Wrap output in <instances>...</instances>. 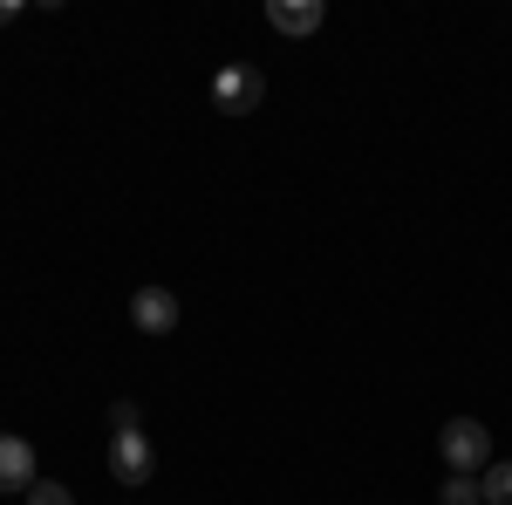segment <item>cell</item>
I'll return each mask as SVG.
<instances>
[{
  "mask_svg": "<svg viewBox=\"0 0 512 505\" xmlns=\"http://www.w3.org/2000/svg\"><path fill=\"white\" fill-rule=\"evenodd\" d=\"M35 485V444L0 430V492H28Z\"/></svg>",
  "mask_w": 512,
  "mask_h": 505,
  "instance_id": "5",
  "label": "cell"
},
{
  "mask_svg": "<svg viewBox=\"0 0 512 505\" xmlns=\"http://www.w3.org/2000/svg\"><path fill=\"white\" fill-rule=\"evenodd\" d=\"M14 14H21V7H14V0H0V28H7V21H14Z\"/></svg>",
  "mask_w": 512,
  "mask_h": 505,
  "instance_id": "11",
  "label": "cell"
},
{
  "mask_svg": "<svg viewBox=\"0 0 512 505\" xmlns=\"http://www.w3.org/2000/svg\"><path fill=\"white\" fill-rule=\"evenodd\" d=\"M28 505H76V499H69L62 485H48V478H35V485H28Z\"/></svg>",
  "mask_w": 512,
  "mask_h": 505,
  "instance_id": "9",
  "label": "cell"
},
{
  "mask_svg": "<svg viewBox=\"0 0 512 505\" xmlns=\"http://www.w3.org/2000/svg\"><path fill=\"white\" fill-rule=\"evenodd\" d=\"M110 478L117 485H144L151 478V437L144 430H117L110 437Z\"/></svg>",
  "mask_w": 512,
  "mask_h": 505,
  "instance_id": "3",
  "label": "cell"
},
{
  "mask_svg": "<svg viewBox=\"0 0 512 505\" xmlns=\"http://www.w3.org/2000/svg\"><path fill=\"white\" fill-rule=\"evenodd\" d=\"M130 321H137L144 335H171V328H178V294H171V287H137V294H130Z\"/></svg>",
  "mask_w": 512,
  "mask_h": 505,
  "instance_id": "4",
  "label": "cell"
},
{
  "mask_svg": "<svg viewBox=\"0 0 512 505\" xmlns=\"http://www.w3.org/2000/svg\"><path fill=\"white\" fill-rule=\"evenodd\" d=\"M267 21H274L280 35H315L321 21H328V7H321V0H274Z\"/></svg>",
  "mask_w": 512,
  "mask_h": 505,
  "instance_id": "6",
  "label": "cell"
},
{
  "mask_svg": "<svg viewBox=\"0 0 512 505\" xmlns=\"http://www.w3.org/2000/svg\"><path fill=\"white\" fill-rule=\"evenodd\" d=\"M478 492H485V505H512V465H485Z\"/></svg>",
  "mask_w": 512,
  "mask_h": 505,
  "instance_id": "8",
  "label": "cell"
},
{
  "mask_svg": "<svg viewBox=\"0 0 512 505\" xmlns=\"http://www.w3.org/2000/svg\"><path fill=\"white\" fill-rule=\"evenodd\" d=\"M110 424H117V430H137V403H110Z\"/></svg>",
  "mask_w": 512,
  "mask_h": 505,
  "instance_id": "10",
  "label": "cell"
},
{
  "mask_svg": "<svg viewBox=\"0 0 512 505\" xmlns=\"http://www.w3.org/2000/svg\"><path fill=\"white\" fill-rule=\"evenodd\" d=\"M437 505H485V492H478L472 471H451V485L437 492Z\"/></svg>",
  "mask_w": 512,
  "mask_h": 505,
  "instance_id": "7",
  "label": "cell"
},
{
  "mask_svg": "<svg viewBox=\"0 0 512 505\" xmlns=\"http://www.w3.org/2000/svg\"><path fill=\"white\" fill-rule=\"evenodd\" d=\"M437 451H444V465H451V471H478L485 458H492V430L478 424V417H451L444 437H437Z\"/></svg>",
  "mask_w": 512,
  "mask_h": 505,
  "instance_id": "2",
  "label": "cell"
},
{
  "mask_svg": "<svg viewBox=\"0 0 512 505\" xmlns=\"http://www.w3.org/2000/svg\"><path fill=\"white\" fill-rule=\"evenodd\" d=\"M212 103H219L226 117H253V110L267 103V76H260L253 62H226V69L212 76Z\"/></svg>",
  "mask_w": 512,
  "mask_h": 505,
  "instance_id": "1",
  "label": "cell"
}]
</instances>
